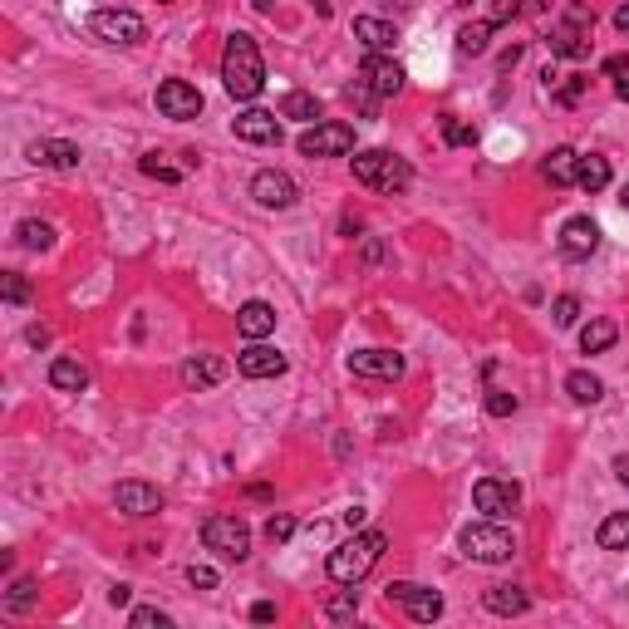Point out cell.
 Wrapping results in <instances>:
<instances>
[{
    "instance_id": "cell-34",
    "label": "cell",
    "mask_w": 629,
    "mask_h": 629,
    "mask_svg": "<svg viewBox=\"0 0 629 629\" xmlns=\"http://www.w3.org/2000/svg\"><path fill=\"white\" fill-rule=\"evenodd\" d=\"M443 138H448L453 148H472V143H477V128H467V123H458L453 114H443Z\"/></svg>"
},
{
    "instance_id": "cell-35",
    "label": "cell",
    "mask_w": 629,
    "mask_h": 629,
    "mask_svg": "<svg viewBox=\"0 0 629 629\" xmlns=\"http://www.w3.org/2000/svg\"><path fill=\"white\" fill-rule=\"evenodd\" d=\"M128 625H133V629H153V625L168 629L172 615H168V610H153V605H143V610H133V615H128Z\"/></svg>"
},
{
    "instance_id": "cell-16",
    "label": "cell",
    "mask_w": 629,
    "mask_h": 629,
    "mask_svg": "<svg viewBox=\"0 0 629 629\" xmlns=\"http://www.w3.org/2000/svg\"><path fill=\"white\" fill-rule=\"evenodd\" d=\"M359 79H364L379 99H394L408 74H403V64L394 55H369V59H364V69H359Z\"/></svg>"
},
{
    "instance_id": "cell-46",
    "label": "cell",
    "mask_w": 629,
    "mask_h": 629,
    "mask_svg": "<svg viewBox=\"0 0 629 629\" xmlns=\"http://www.w3.org/2000/svg\"><path fill=\"white\" fill-rule=\"evenodd\" d=\"M25 340L35 344V349H45V344H50V330H45V325H30V330H25Z\"/></svg>"
},
{
    "instance_id": "cell-54",
    "label": "cell",
    "mask_w": 629,
    "mask_h": 629,
    "mask_svg": "<svg viewBox=\"0 0 629 629\" xmlns=\"http://www.w3.org/2000/svg\"><path fill=\"white\" fill-rule=\"evenodd\" d=\"M158 5H172V0H158Z\"/></svg>"
},
{
    "instance_id": "cell-17",
    "label": "cell",
    "mask_w": 629,
    "mask_h": 629,
    "mask_svg": "<svg viewBox=\"0 0 629 629\" xmlns=\"http://www.w3.org/2000/svg\"><path fill=\"white\" fill-rule=\"evenodd\" d=\"M114 507L123 516H158L163 512V492H158L153 482H118Z\"/></svg>"
},
{
    "instance_id": "cell-51",
    "label": "cell",
    "mask_w": 629,
    "mask_h": 629,
    "mask_svg": "<svg viewBox=\"0 0 629 629\" xmlns=\"http://www.w3.org/2000/svg\"><path fill=\"white\" fill-rule=\"evenodd\" d=\"M109 605H128V585H114V590H109Z\"/></svg>"
},
{
    "instance_id": "cell-5",
    "label": "cell",
    "mask_w": 629,
    "mask_h": 629,
    "mask_svg": "<svg viewBox=\"0 0 629 629\" xmlns=\"http://www.w3.org/2000/svg\"><path fill=\"white\" fill-rule=\"evenodd\" d=\"M202 546H207L217 561H236V566H241V561L251 556V526L231 512L207 516V521H202Z\"/></svg>"
},
{
    "instance_id": "cell-15",
    "label": "cell",
    "mask_w": 629,
    "mask_h": 629,
    "mask_svg": "<svg viewBox=\"0 0 629 629\" xmlns=\"http://www.w3.org/2000/svg\"><path fill=\"white\" fill-rule=\"evenodd\" d=\"M231 133H236L241 143H261V148H271V143H281V118L271 114V109H246V114L231 118Z\"/></svg>"
},
{
    "instance_id": "cell-3",
    "label": "cell",
    "mask_w": 629,
    "mask_h": 629,
    "mask_svg": "<svg viewBox=\"0 0 629 629\" xmlns=\"http://www.w3.org/2000/svg\"><path fill=\"white\" fill-rule=\"evenodd\" d=\"M458 546H462V556L477 561V566H502V561H512L516 556V536L497 521V516H482V521L462 526Z\"/></svg>"
},
{
    "instance_id": "cell-29",
    "label": "cell",
    "mask_w": 629,
    "mask_h": 629,
    "mask_svg": "<svg viewBox=\"0 0 629 629\" xmlns=\"http://www.w3.org/2000/svg\"><path fill=\"white\" fill-rule=\"evenodd\" d=\"M15 241H20L25 251H50V246H55V227L40 222V217H25V222L15 227Z\"/></svg>"
},
{
    "instance_id": "cell-37",
    "label": "cell",
    "mask_w": 629,
    "mask_h": 629,
    "mask_svg": "<svg viewBox=\"0 0 629 629\" xmlns=\"http://www.w3.org/2000/svg\"><path fill=\"white\" fill-rule=\"evenodd\" d=\"M290 536H295V516H271V521H266V541H271V546H286Z\"/></svg>"
},
{
    "instance_id": "cell-21",
    "label": "cell",
    "mask_w": 629,
    "mask_h": 629,
    "mask_svg": "<svg viewBox=\"0 0 629 629\" xmlns=\"http://www.w3.org/2000/svg\"><path fill=\"white\" fill-rule=\"evenodd\" d=\"M354 40H359L369 55H389V50L399 45V30H394L389 20H379V15H359V20H354Z\"/></svg>"
},
{
    "instance_id": "cell-18",
    "label": "cell",
    "mask_w": 629,
    "mask_h": 629,
    "mask_svg": "<svg viewBox=\"0 0 629 629\" xmlns=\"http://www.w3.org/2000/svg\"><path fill=\"white\" fill-rule=\"evenodd\" d=\"M349 374H359V379H399L403 354H394V349H359V354H349Z\"/></svg>"
},
{
    "instance_id": "cell-6",
    "label": "cell",
    "mask_w": 629,
    "mask_h": 629,
    "mask_svg": "<svg viewBox=\"0 0 629 629\" xmlns=\"http://www.w3.org/2000/svg\"><path fill=\"white\" fill-rule=\"evenodd\" d=\"M590 30H595V15L575 5L571 15L551 30V40H546V45H551V55H556V59H590V45H595V40H590Z\"/></svg>"
},
{
    "instance_id": "cell-33",
    "label": "cell",
    "mask_w": 629,
    "mask_h": 629,
    "mask_svg": "<svg viewBox=\"0 0 629 629\" xmlns=\"http://www.w3.org/2000/svg\"><path fill=\"white\" fill-rule=\"evenodd\" d=\"M30 605H35V580H15L10 595H5V610L20 615V610H30Z\"/></svg>"
},
{
    "instance_id": "cell-41",
    "label": "cell",
    "mask_w": 629,
    "mask_h": 629,
    "mask_svg": "<svg viewBox=\"0 0 629 629\" xmlns=\"http://www.w3.org/2000/svg\"><path fill=\"white\" fill-rule=\"evenodd\" d=\"M5 300H10V305H25V300H30V281L10 271V276H5Z\"/></svg>"
},
{
    "instance_id": "cell-39",
    "label": "cell",
    "mask_w": 629,
    "mask_h": 629,
    "mask_svg": "<svg viewBox=\"0 0 629 629\" xmlns=\"http://www.w3.org/2000/svg\"><path fill=\"white\" fill-rule=\"evenodd\" d=\"M354 610H359V595H354V585H349L344 595H335V600H330V610H325V615H330V620H349Z\"/></svg>"
},
{
    "instance_id": "cell-11",
    "label": "cell",
    "mask_w": 629,
    "mask_h": 629,
    "mask_svg": "<svg viewBox=\"0 0 629 629\" xmlns=\"http://www.w3.org/2000/svg\"><path fill=\"white\" fill-rule=\"evenodd\" d=\"M251 197H256V207H266V212H286L300 202V187H295V177L281 168H261L251 177Z\"/></svg>"
},
{
    "instance_id": "cell-42",
    "label": "cell",
    "mask_w": 629,
    "mask_h": 629,
    "mask_svg": "<svg viewBox=\"0 0 629 629\" xmlns=\"http://www.w3.org/2000/svg\"><path fill=\"white\" fill-rule=\"evenodd\" d=\"M187 585H197V590H217V571L192 561V566H187Z\"/></svg>"
},
{
    "instance_id": "cell-23",
    "label": "cell",
    "mask_w": 629,
    "mask_h": 629,
    "mask_svg": "<svg viewBox=\"0 0 629 629\" xmlns=\"http://www.w3.org/2000/svg\"><path fill=\"white\" fill-rule=\"evenodd\" d=\"M50 389H59V394H84V389H89V369H84L79 359L59 354V359H50Z\"/></svg>"
},
{
    "instance_id": "cell-27",
    "label": "cell",
    "mask_w": 629,
    "mask_h": 629,
    "mask_svg": "<svg viewBox=\"0 0 629 629\" xmlns=\"http://www.w3.org/2000/svg\"><path fill=\"white\" fill-rule=\"evenodd\" d=\"M600 551H629V512H610L595 531Z\"/></svg>"
},
{
    "instance_id": "cell-7",
    "label": "cell",
    "mask_w": 629,
    "mask_h": 629,
    "mask_svg": "<svg viewBox=\"0 0 629 629\" xmlns=\"http://www.w3.org/2000/svg\"><path fill=\"white\" fill-rule=\"evenodd\" d=\"M89 30L104 40V45H143L148 40V25H143V15H133V10H94L89 15Z\"/></svg>"
},
{
    "instance_id": "cell-36",
    "label": "cell",
    "mask_w": 629,
    "mask_h": 629,
    "mask_svg": "<svg viewBox=\"0 0 629 629\" xmlns=\"http://www.w3.org/2000/svg\"><path fill=\"white\" fill-rule=\"evenodd\" d=\"M551 315H556V325H561V330H571L575 320H580V300H575V295H556Z\"/></svg>"
},
{
    "instance_id": "cell-9",
    "label": "cell",
    "mask_w": 629,
    "mask_h": 629,
    "mask_svg": "<svg viewBox=\"0 0 629 629\" xmlns=\"http://www.w3.org/2000/svg\"><path fill=\"white\" fill-rule=\"evenodd\" d=\"M153 104H158V114L172 118V123H192V118L207 109L202 89H197V84H187V79H163V84H158V94H153Z\"/></svg>"
},
{
    "instance_id": "cell-40",
    "label": "cell",
    "mask_w": 629,
    "mask_h": 629,
    "mask_svg": "<svg viewBox=\"0 0 629 629\" xmlns=\"http://www.w3.org/2000/svg\"><path fill=\"white\" fill-rule=\"evenodd\" d=\"M138 168L148 172V177H158V182H177V177H182L177 168H168V163H158V153H148V158H143Z\"/></svg>"
},
{
    "instance_id": "cell-24",
    "label": "cell",
    "mask_w": 629,
    "mask_h": 629,
    "mask_svg": "<svg viewBox=\"0 0 629 629\" xmlns=\"http://www.w3.org/2000/svg\"><path fill=\"white\" fill-rule=\"evenodd\" d=\"M482 605H487L492 615H526V610H531V595H526L521 585H487Z\"/></svg>"
},
{
    "instance_id": "cell-25",
    "label": "cell",
    "mask_w": 629,
    "mask_h": 629,
    "mask_svg": "<svg viewBox=\"0 0 629 629\" xmlns=\"http://www.w3.org/2000/svg\"><path fill=\"white\" fill-rule=\"evenodd\" d=\"M575 187H585V192H605V187H610V158H600V153H580V163H575Z\"/></svg>"
},
{
    "instance_id": "cell-48",
    "label": "cell",
    "mask_w": 629,
    "mask_h": 629,
    "mask_svg": "<svg viewBox=\"0 0 629 629\" xmlns=\"http://www.w3.org/2000/svg\"><path fill=\"white\" fill-rule=\"evenodd\" d=\"M615 30H620V35H625V40H629V0H625V5H620V10H615Z\"/></svg>"
},
{
    "instance_id": "cell-13",
    "label": "cell",
    "mask_w": 629,
    "mask_h": 629,
    "mask_svg": "<svg viewBox=\"0 0 629 629\" xmlns=\"http://www.w3.org/2000/svg\"><path fill=\"white\" fill-rule=\"evenodd\" d=\"M25 158H30L35 168H55V172H69L84 163L79 143H69V138H35V143L25 148Z\"/></svg>"
},
{
    "instance_id": "cell-2",
    "label": "cell",
    "mask_w": 629,
    "mask_h": 629,
    "mask_svg": "<svg viewBox=\"0 0 629 629\" xmlns=\"http://www.w3.org/2000/svg\"><path fill=\"white\" fill-rule=\"evenodd\" d=\"M384 546H389V536H384V531H354L349 541H340V546L330 551L325 571H330V580H335V585H359L364 575L379 566Z\"/></svg>"
},
{
    "instance_id": "cell-30",
    "label": "cell",
    "mask_w": 629,
    "mask_h": 629,
    "mask_svg": "<svg viewBox=\"0 0 629 629\" xmlns=\"http://www.w3.org/2000/svg\"><path fill=\"white\" fill-rule=\"evenodd\" d=\"M615 340H620L615 320H590V325L580 330V349H585V354H605Z\"/></svg>"
},
{
    "instance_id": "cell-10",
    "label": "cell",
    "mask_w": 629,
    "mask_h": 629,
    "mask_svg": "<svg viewBox=\"0 0 629 629\" xmlns=\"http://www.w3.org/2000/svg\"><path fill=\"white\" fill-rule=\"evenodd\" d=\"M295 148L305 158H344V153H354V128L349 123H315L295 138Z\"/></svg>"
},
{
    "instance_id": "cell-49",
    "label": "cell",
    "mask_w": 629,
    "mask_h": 629,
    "mask_svg": "<svg viewBox=\"0 0 629 629\" xmlns=\"http://www.w3.org/2000/svg\"><path fill=\"white\" fill-rule=\"evenodd\" d=\"M625 69H629L625 55H610V59H605V74H625Z\"/></svg>"
},
{
    "instance_id": "cell-22",
    "label": "cell",
    "mask_w": 629,
    "mask_h": 629,
    "mask_svg": "<svg viewBox=\"0 0 629 629\" xmlns=\"http://www.w3.org/2000/svg\"><path fill=\"white\" fill-rule=\"evenodd\" d=\"M236 330H241L246 340H266V335L276 330V310H271L266 300H246V305L236 310Z\"/></svg>"
},
{
    "instance_id": "cell-45",
    "label": "cell",
    "mask_w": 629,
    "mask_h": 629,
    "mask_svg": "<svg viewBox=\"0 0 629 629\" xmlns=\"http://www.w3.org/2000/svg\"><path fill=\"white\" fill-rule=\"evenodd\" d=\"M251 620H256V625H271V620H276V605H271V600H256V605H251Z\"/></svg>"
},
{
    "instance_id": "cell-28",
    "label": "cell",
    "mask_w": 629,
    "mask_h": 629,
    "mask_svg": "<svg viewBox=\"0 0 629 629\" xmlns=\"http://www.w3.org/2000/svg\"><path fill=\"white\" fill-rule=\"evenodd\" d=\"M281 118H295V123H320V99L305 94V89H290L281 99Z\"/></svg>"
},
{
    "instance_id": "cell-4",
    "label": "cell",
    "mask_w": 629,
    "mask_h": 629,
    "mask_svg": "<svg viewBox=\"0 0 629 629\" xmlns=\"http://www.w3.org/2000/svg\"><path fill=\"white\" fill-rule=\"evenodd\" d=\"M349 163H354V182H364V187H374V192H389V197L413 182V168L403 163L399 153H389V148H364V153H354Z\"/></svg>"
},
{
    "instance_id": "cell-14",
    "label": "cell",
    "mask_w": 629,
    "mask_h": 629,
    "mask_svg": "<svg viewBox=\"0 0 629 629\" xmlns=\"http://www.w3.org/2000/svg\"><path fill=\"white\" fill-rule=\"evenodd\" d=\"M236 369H241L246 379H281V374H286V354L271 349V344L251 340L241 354H236Z\"/></svg>"
},
{
    "instance_id": "cell-12",
    "label": "cell",
    "mask_w": 629,
    "mask_h": 629,
    "mask_svg": "<svg viewBox=\"0 0 629 629\" xmlns=\"http://www.w3.org/2000/svg\"><path fill=\"white\" fill-rule=\"evenodd\" d=\"M472 507L482 516H512L521 507V482H507V477H482L477 487H472Z\"/></svg>"
},
{
    "instance_id": "cell-1",
    "label": "cell",
    "mask_w": 629,
    "mask_h": 629,
    "mask_svg": "<svg viewBox=\"0 0 629 629\" xmlns=\"http://www.w3.org/2000/svg\"><path fill=\"white\" fill-rule=\"evenodd\" d=\"M222 84H227L231 99L251 104L261 89H266V59L256 50V40L246 30L227 35V50H222Z\"/></svg>"
},
{
    "instance_id": "cell-31",
    "label": "cell",
    "mask_w": 629,
    "mask_h": 629,
    "mask_svg": "<svg viewBox=\"0 0 629 629\" xmlns=\"http://www.w3.org/2000/svg\"><path fill=\"white\" fill-rule=\"evenodd\" d=\"M566 394H571L575 403H600L605 399V384H600L590 369H575V374H566Z\"/></svg>"
},
{
    "instance_id": "cell-32",
    "label": "cell",
    "mask_w": 629,
    "mask_h": 629,
    "mask_svg": "<svg viewBox=\"0 0 629 629\" xmlns=\"http://www.w3.org/2000/svg\"><path fill=\"white\" fill-rule=\"evenodd\" d=\"M487 45H492V20H477V25L458 30V55H487Z\"/></svg>"
},
{
    "instance_id": "cell-38",
    "label": "cell",
    "mask_w": 629,
    "mask_h": 629,
    "mask_svg": "<svg viewBox=\"0 0 629 629\" xmlns=\"http://www.w3.org/2000/svg\"><path fill=\"white\" fill-rule=\"evenodd\" d=\"M516 408H521V403H516V394H507V389H492V394H487V413H492V418H512Z\"/></svg>"
},
{
    "instance_id": "cell-43",
    "label": "cell",
    "mask_w": 629,
    "mask_h": 629,
    "mask_svg": "<svg viewBox=\"0 0 629 629\" xmlns=\"http://www.w3.org/2000/svg\"><path fill=\"white\" fill-rule=\"evenodd\" d=\"M521 10H526V0H492V15H487V20L502 25V20H512V15H521Z\"/></svg>"
},
{
    "instance_id": "cell-8",
    "label": "cell",
    "mask_w": 629,
    "mask_h": 629,
    "mask_svg": "<svg viewBox=\"0 0 629 629\" xmlns=\"http://www.w3.org/2000/svg\"><path fill=\"white\" fill-rule=\"evenodd\" d=\"M384 600L389 605H399L408 620H418V625H433L438 615H443V595L438 590H428V585H413V580H394L389 590H384Z\"/></svg>"
},
{
    "instance_id": "cell-19",
    "label": "cell",
    "mask_w": 629,
    "mask_h": 629,
    "mask_svg": "<svg viewBox=\"0 0 629 629\" xmlns=\"http://www.w3.org/2000/svg\"><path fill=\"white\" fill-rule=\"evenodd\" d=\"M595 246H600V227H595L590 217H571V222L561 227V256H566V261H590Z\"/></svg>"
},
{
    "instance_id": "cell-53",
    "label": "cell",
    "mask_w": 629,
    "mask_h": 629,
    "mask_svg": "<svg viewBox=\"0 0 629 629\" xmlns=\"http://www.w3.org/2000/svg\"><path fill=\"white\" fill-rule=\"evenodd\" d=\"M620 202H625V212H629V187H625V192H620Z\"/></svg>"
},
{
    "instance_id": "cell-52",
    "label": "cell",
    "mask_w": 629,
    "mask_h": 629,
    "mask_svg": "<svg viewBox=\"0 0 629 629\" xmlns=\"http://www.w3.org/2000/svg\"><path fill=\"white\" fill-rule=\"evenodd\" d=\"M615 94H620V99H629V79H620V84H615Z\"/></svg>"
},
{
    "instance_id": "cell-44",
    "label": "cell",
    "mask_w": 629,
    "mask_h": 629,
    "mask_svg": "<svg viewBox=\"0 0 629 629\" xmlns=\"http://www.w3.org/2000/svg\"><path fill=\"white\" fill-rule=\"evenodd\" d=\"M585 84H590V79H571V84H561V89H556V104H566V109H571V104H580Z\"/></svg>"
},
{
    "instance_id": "cell-47",
    "label": "cell",
    "mask_w": 629,
    "mask_h": 629,
    "mask_svg": "<svg viewBox=\"0 0 629 629\" xmlns=\"http://www.w3.org/2000/svg\"><path fill=\"white\" fill-rule=\"evenodd\" d=\"M364 507H349V512H344V526H349V531H359V526H364Z\"/></svg>"
},
{
    "instance_id": "cell-50",
    "label": "cell",
    "mask_w": 629,
    "mask_h": 629,
    "mask_svg": "<svg viewBox=\"0 0 629 629\" xmlns=\"http://www.w3.org/2000/svg\"><path fill=\"white\" fill-rule=\"evenodd\" d=\"M615 477L629 487V453H620V458H615Z\"/></svg>"
},
{
    "instance_id": "cell-20",
    "label": "cell",
    "mask_w": 629,
    "mask_h": 629,
    "mask_svg": "<svg viewBox=\"0 0 629 629\" xmlns=\"http://www.w3.org/2000/svg\"><path fill=\"white\" fill-rule=\"evenodd\" d=\"M182 389H192V394H202V389H212V384H222L227 379V359H217V354H192L187 364H182Z\"/></svg>"
},
{
    "instance_id": "cell-26",
    "label": "cell",
    "mask_w": 629,
    "mask_h": 629,
    "mask_svg": "<svg viewBox=\"0 0 629 629\" xmlns=\"http://www.w3.org/2000/svg\"><path fill=\"white\" fill-rule=\"evenodd\" d=\"M575 163H580V153H575V148H551V153H546V163H541V177H546L551 187H571V182H575Z\"/></svg>"
}]
</instances>
